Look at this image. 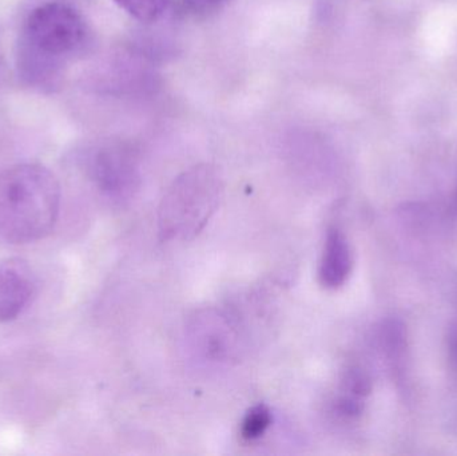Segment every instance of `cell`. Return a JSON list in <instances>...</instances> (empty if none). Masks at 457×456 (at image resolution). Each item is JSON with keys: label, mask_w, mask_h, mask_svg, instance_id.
<instances>
[{"label": "cell", "mask_w": 457, "mask_h": 456, "mask_svg": "<svg viewBox=\"0 0 457 456\" xmlns=\"http://www.w3.org/2000/svg\"><path fill=\"white\" fill-rule=\"evenodd\" d=\"M34 276L24 260L0 262V323L15 320L34 294Z\"/></svg>", "instance_id": "obj_4"}, {"label": "cell", "mask_w": 457, "mask_h": 456, "mask_svg": "<svg viewBox=\"0 0 457 456\" xmlns=\"http://www.w3.org/2000/svg\"><path fill=\"white\" fill-rule=\"evenodd\" d=\"M451 356L457 369V332L453 335V343H451Z\"/></svg>", "instance_id": "obj_10"}, {"label": "cell", "mask_w": 457, "mask_h": 456, "mask_svg": "<svg viewBox=\"0 0 457 456\" xmlns=\"http://www.w3.org/2000/svg\"><path fill=\"white\" fill-rule=\"evenodd\" d=\"M21 40V66L34 82H47L59 64L85 43L87 26L79 11L66 3L39 5L29 13Z\"/></svg>", "instance_id": "obj_2"}, {"label": "cell", "mask_w": 457, "mask_h": 456, "mask_svg": "<svg viewBox=\"0 0 457 456\" xmlns=\"http://www.w3.org/2000/svg\"><path fill=\"white\" fill-rule=\"evenodd\" d=\"M96 176L104 189L109 192H122L133 185V161L120 150L104 153L99 155L96 162Z\"/></svg>", "instance_id": "obj_6"}, {"label": "cell", "mask_w": 457, "mask_h": 456, "mask_svg": "<svg viewBox=\"0 0 457 456\" xmlns=\"http://www.w3.org/2000/svg\"><path fill=\"white\" fill-rule=\"evenodd\" d=\"M184 4L195 13H212L221 10L230 0H182Z\"/></svg>", "instance_id": "obj_9"}, {"label": "cell", "mask_w": 457, "mask_h": 456, "mask_svg": "<svg viewBox=\"0 0 457 456\" xmlns=\"http://www.w3.org/2000/svg\"><path fill=\"white\" fill-rule=\"evenodd\" d=\"M271 420L273 418H271L270 410L265 404L252 407L242 419L241 430H239L242 439L247 442L257 441L269 430Z\"/></svg>", "instance_id": "obj_8"}, {"label": "cell", "mask_w": 457, "mask_h": 456, "mask_svg": "<svg viewBox=\"0 0 457 456\" xmlns=\"http://www.w3.org/2000/svg\"><path fill=\"white\" fill-rule=\"evenodd\" d=\"M221 195V179L209 166H198L182 174L166 193L158 211L162 240L197 237L216 213Z\"/></svg>", "instance_id": "obj_3"}, {"label": "cell", "mask_w": 457, "mask_h": 456, "mask_svg": "<svg viewBox=\"0 0 457 456\" xmlns=\"http://www.w3.org/2000/svg\"><path fill=\"white\" fill-rule=\"evenodd\" d=\"M61 187L45 166L21 163L0 174V237L11 244L45 238L54 229Z\"/></svg>", "instance_id": "obj_1"}, {"label": "cell", "mask_w": 457, "mask_h": 456, "mask_svg": "<svg viewBox=\"0 0 457 456\" xmlns=\"http://www.w3.org/2000/svg\"><path fill=\"white\" fill-rule=\"evenodd\" d=\"M353 269L351 244L338 228H330L325 238L319 265V280L324 288L338 289L348 281Z\"/></svg>", "instance_id": "obj_5"}, {"label": "cell", "mask_w": 457, "mask_h": 456, "mask_svg": "<svg viewBox=\"0 0 457 456\" xmlns=\"http://www.w3.org/2000/svg\"><path fill=\"white\" fill-rule=\"evenodd\" d=\"M171 0H114L118 7L142 23H153L165 15Z\"/></svg>", "instance_id": "obj_7"}]
</instances>
